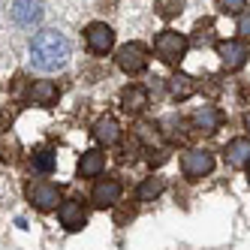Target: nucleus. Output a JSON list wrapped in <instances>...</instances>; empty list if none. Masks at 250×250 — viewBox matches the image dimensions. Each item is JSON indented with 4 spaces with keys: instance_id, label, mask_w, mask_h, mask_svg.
I'll use <instances>...</instances> for the list:
<instances>
[{
    "instance_id": "12",
    "label": "nucleus",
    "mask_w": 250,
    "mask_h": 250,
    "mask_svg": "<svg viewBox=\"0 0 250 250\" xmlns=\"http://www.w3.org/2000/svg\"><path fill=\"white\" fill-rule=\"evenodd\" d=\"M148 87H142V84H130V87H124L121 91V105H124V112L127 115H142L148 109Z\"/></svg>"
},
{
    "instance_id": "6",
    "label": "nucleus",
    "mask_w": 250,
    "mask_h": 250,
    "mask_svg": "<svg viewBox=\"0 0 250 250\" xmlns=\"http://www.w3.org/2000/svg\"><path fill=\"white\" fill-rule=\"evenodd\" d=\"M84 45L94 51V55H109L115 48V30L105 21H91L84 27Z\"/></svg>"
},
{
    "instance_id": "22",
    "label": "nucleus",
    "mask_w": 250,
    "mask_h": 250,
    "mask_svg": "<svg viewBox=\"0 0 250 250\" xmlns=\"http://www.w3.org/2000/svg\"><path fill=\"white\" fill-rule=\"evenodd\" d=\"M217 6L223 9V12H244L247 9V0H217Z\"/></svg>"
},
{
    "instance_id": "8",
    "label": "nucleus",
    "mask_w": 250,
    "mask_h": 250,
    "mask_svg": "<svg viewBox=\"0 0 250 250\" xmlns=\"http://www.w3.org/2000/svg\"><path fill=\"white\" fill-rule=\"evenodd\" d=\"M121 196H124V187L121 181H115V178H105V181H97L94 190H91V202L94 208H115L121 202Z\"/></svg>"
},
{
    "instance_id": "16",
    "label": "nucleus",
    "mask_w": 250,
    "mask_h": 250,
    "mask_svg": "<svg viewBox=\"0 0 250 250\" xmlns=\"http://www.w3.org/2000/svg\"><path fill=\"white\" fill-rule=\"evenodd\" d=\"M103 169H105V154L103 151H84L82 154V160H79V175L82 178H97V175H103Z\"/></svg>"
},
{
    "instance_id": "17",
    "label": "nucleus",
    "mask_w": 250,
    "mask_h": 250,
    "mask_svg": "<svg viewBox=\"0 0 250 250\" xmlns=\"http://www.w3.org/2000/svg\"><path fill=\"white\" fill-rule=\"evenodd\" d=\"M169 91H172V97L181 103V100H190L193 94H196V82L190 79V76H184V73H178V76H172V82H169Z\"/></svg>"
},
{
    "instance_id": "27",
    "label": "nucleus",
    "mask_w": 250,
    "mask_h": 250,
    "mask_svg": "<svg viewBox=\"0 0 250 250\" xmlns=\"http://www.w3.org/2000/svg\"><path fill=\"white\" fill-rule=\"evenodd\" d=\"M247 184H250V163H247Z\"/></svg>"
},
{
    "instance_id": "7",
    "label": "nucleus",
    "mask_w": 250,
    "mask_h": 250,
    "mask_svg": "<svg viewBox=\"0 0 250 250\" xmlns=\"http://www.w3.org/2000/svg\"><path fill=\"white\" fill-rule=\"evenodd\" d=\"M217 55L223 61V69L226 73H235L241 69L250 58V45L244 40H226V42H217Z\"/></svg>"
},
{
    "instance_id": "19",
    "label": "nucleus",
    "mask_w": 250,
    "mask_h": 250,
    "mask_svg": "<svg viewBox=\"0 0 250 250\" xmlns=\"http://www.w3.org/2000/svg\"><path fill=\"white\" fill-rule=\"evenodd\" d=\"M30 163H33V169H37L40 175H48L51 169H55L58 160H55V151H51V148H37L33 157H30Z\"/></svg>"
},
{
    "instance_id": "13",
    "label": "nucleus",
    "mask_w": 250,
    "mask_h": 250,
    "mask_svg": "<svg viewBox=\"0 0 250 250\" xmlns=\"http://www.w3.org/2000/svg\"><path fill=\"white\" fill-rule=\"evenodd\" d=\"M190 121H193V127L202 130V133H217L220 124H223V115H220V109H214V105H202V109L193 112Z\"/></svg>"
},
{
    "instance_id": "5",
    "label": "nucleus",
    "mask_w": 250,
    "mask_h": 250,
    "mask_svg": "<svg viewBox=\"0 0 250 250\" xmlns=\"http://www.w3.org/2000/svg\"><path fill=\"white\" fill-rule=\"evenodd\" d=\"M181 172H184V178H190V181H199V178L211 175L214 172V157H211V151L190 148L181 157Z\"/></svg>"
},
{
    "instance_id": "11",
    "label": "nucleus",
    "mask_w": 250,
    "mask_h": 250,
    "mask_svg": "<svg viewBox=\"0 0 250 250\" xmlns=\"http://www.w3.org/2000/svg\"><path fill=\"white\" fill-rule=\"evenodd\" d=\"M94 139L100 142V145H105V148H115L118 142H121V124H118V118H112V115H103V118H97L94 121Z\"/></svg>"
},
{
    "instance_id": "4",
    "label": "nucleus",
    "mask_w": 250,
    "mask_h": 250,
    "mask_svg": "<svg viewBox=\"0 0 250 250\" xmlns=\"http://www.w3.org/2000/svg\"><path fill=\"white\" fill-rule=\"evenodd\" d=\"M115 61H118V66L124 69V73L139 76V73H145V69H148L151 55H148V48L142 45V42H127V45H121V48H118Z\"/></svg>"
},
{
    "instance_id": "24",
    "label": "nucleus",
    "mask_w": 250,
    "mask_h": 250,
    "mask_svg": "<svg viewBox=\"0 0 250 250\" xmlns=\"http://www.w3.org/2000/svg\"><path fill=\"white\" fill-rule=\"evenodd\" d=\"M148 163H151V166H163V163H166V151H151V154H148Z\"/></svg>"
},
{
    "instance_id": "3",
    "label": "nucleus",
    "mask_w": 250,
    "mask_h": 250,
    "mask_svg": "<svg viewBox=\"0 0 250 250\" xmlns=\"http://www.w3.org/2000/svg\"><path fill=\"white\" fill-rule=\"evenodd\" d=\"M27 202L37 208V211H55V208H61V187L58 184H51V181H33V184H27Z\"/></svg>"
},
{
    "instance_id": "23",
    "label": "nucleus",
    "mask_w": 250,
    "mask_h": 250,
    "mask_svg": "<svg viewBox=\"0 0 250 250\" xmlns=\"http://www.w3.org/2000/svg\"><path fill=\"white\" fill-rule=\"evenodd\" d=\"M238 37L247 42L250 40V9H244L241 15H238Z\"/></svg>"
},
{
    "instance_id": "14",
    "label": "nucleus",
    "mask_w": 250,
    "mask_h": 250,
    "mask_svg": "<svg viewBox=\"0 0 250 250\" xmlns=\"http://www.w3.org/2000/svg\"><path fill=\"white\" fill-rule=\"evenodd\" d=\"M58 97H61V87L55 82H48V79L30 84V100L37 105H51V103H58Z\"/></svg>"
},
{
    "instance_id": "10",
    "label": "nucleus",
    "mask_w": 250,
    "mask_h": 250,
    "mask_svg": "<svg viewBox=\"0 0 250 250\" xmlns=\"http://www.w3.org/2000/svg\"><path fill=\"white\" fill-rule=\"evenodd\" d=\"M58 220H61V226H63L66 232H79V229H84V223H87V208H84L82 202H76V199H66V202H61V208H58Z\"/></svg>"
},
{
    "instance_id": "1",
    "label": "nucleus",
    "mask_w": 250,
    "mask_h": 250,
    "mask_svg": "<svg viewBox=\"0 0 250 250\" xmlns=\"http://www.w3.org/2000/svg\"><path fill=\"white\" fill-rule=\"evenodd\" d=\"M69 61V42L61 30H40L30 40V63L40 73H58Z\"/></svg>"
},
{
    "instance_id": "20",
    "label": "nucleus",
    "mask_w": 250,
    "mask_h": 250,
    "mask_svg": "<svg viewBox=\"0 0 250 250\" xmlns=\"http://www.w3.org/2000/svg\"><path fill=\"white\" fill-rule=\"evenodd\" d=\"M154 12L160 19L172 21V19H178V15L184 12V0H154Z\"/></svg>"
},
{
    "instance_id": "9",
    "label": "nucleus",
    "mask_w": 250,
    "mask_h": 250,
    "mask_svg": "<svg viewBox=\"0 0 250 250\" xmlns=\"http://www.w3.org/2000/svg\"><path fill=\"white\" fill-rule=\"evenodd\" d=\"M42 0H15L12 3V21L19 27H37L42 21Z\"/></svg>"
},
{
    "instance_id": "15",
    "label": "nucleus",
    "mask_w": 250,
    "mask_h": 250,
    "mask_svg": "<svg viewBox=\"0 0 250 250\" xmlns=\"http://www.w3.org/2000/svg\"><path fill=\"white\" fill-rule=\"evenodd\" d=\"M223 157H226V163L229 166H247L250 163V139H232L229 145H226V151H223Z\"/></svg>"
},
{
    "instance_id": "21",
    "label": "nucleus",
    "mask_w": 250,
    "mask_h": 250,
    "mask_svg": "<svg viewBox=\"0 0 250 250\" xmlns=\"http://www.w3.org/2000/svg\"><path fill=\"white\" fill-rule=\"evenodd\" d=\"M136 139L145 142V145H157V142H160V127L151 124V121H139L136 124Z\"/></svg>"
},
{
    "instance_id": "25",
    "label": "nucleus",
    "mask_w": 250,
    "mask_h": 250,
    "mask_svg": "<svg viewBox=\"0 0 250 250\" xmlns=\"http://www.w3.org/2000/svg\"><path fill=\"white\" fill-rule=\"evenodd\" d=\"M133 214H136V208H124V211H118V214H115V220H118V223H124V220H130Z\"/></svg>"
},
{
    "instance_id": "26",
    "label": "nucleus",
    "mask_w": 250,
    "mask_h": 250,
    "mask_svg": "<svg viewBox=\"0 0 250 250\" xmlns=\"http://www.w3.org/2000/svg\"><path fill=\"white\" fill-rule=\"evenodd\" d=\"M244 130H247V133H250V112H247V115H244Z\"/></svg>"
},
{
    "instance_id": "2",
    "label": "nucleus",
    "mask_w": 250,
    "mask_h": 250,
    "mask_svg": "<svg viewBox=\"0 0 250 250\" xmlns=\"http://www.w3.org/2000/svg\"><path fill=\"white\" fill-rule=\"evenodd\" d=\"M187 48H190V40L184 37V33H178V30H160L157 37H154V55L175 66V63H181L184 55H187Z\"/></svg>"
},
{
    "instance_id": "18",
    "label": "nucleus",
    "mask_w": 250,
    "mask_h": 250,
    "mask_svg": "<svg viewBox=\"0 0 250 250\" xmlns=\"http://www.w3.org/2000/svg\"><path fill=\"white\" fill-rule=\"evenodd\" d=\"M163 190H166V181H163V178H157V175H151V178H145V181L139 184L136 196H139L142 202H151V199H157Z\"/></svg>"
}]
</instances>
